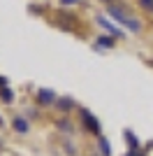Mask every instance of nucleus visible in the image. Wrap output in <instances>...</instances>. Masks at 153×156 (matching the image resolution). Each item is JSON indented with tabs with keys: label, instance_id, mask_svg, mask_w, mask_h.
<instances>
[{
	"label": "nucleus",
	"instance_id": "nucleus-1",
	"mask_svg": "<svg viewBox=\"0 0 153 156\" xmlns=\"http://www.w3.org/2000/svg\"><path fill=\"white\" fill-rule=\"evenodd\" d=\"M109 14H111V16H114V19L118 21V23H123V26H127V28H130V30H132V33H139V28H141V26H139V21H137V19H130V16H127V14L123 12L121 7L111 5V7H109Z\"/></svg>",
	"mask_w": 153,
	"mask_h": 156
},
{
	"label": "nucleus",
	"instance_id": "nucleus-2",
	"mask_svg": "<svg viewBox=\"0 0 153 156\" xmlns=\"http://www.w3.org/2000/svg\"><path fill=\"white\" fill-rule=\"evenodd\" d=\"M97 23H100V26L104 28V30H109L111 35H116V37H121V30H118L116 26H111V23H109V21L104 19V16H97Z\"/></svg>",
	"mask_w": 153,
	"mask_h": 156
},
{
	"label": "nucleus",
	"instance_id": "nucleus-3",
	"mask_svg": "<svg viewBox=\"0 0 153 156\" xmlns=\"http://www.w3.org/2000/svg\"><path fill=\"white\" fill-rule=\"evenodd\" d=\"M83 121L90 126V130H93V133H100V124H97V119L93 117L90 112H83Z\"/></svg>",
	"mask_w": 153,
	"mask_h": 156
},
{
	"label": "nucleus",
	"instance_id": "nucleus-4",
	"mask_svg": "<svg viewBox=\"0 0 153 156\" xmlns=\"http://www.w3.org/2000/svg\"><path fill=\"white\" fill-rule=\"evenodd\" d=\"M37 96H39V103H51V100H56V93L51 91V89H42Z\"/></svg>",
	"mask_w": 153,
	"mask_h": 156
},
{
	"label": "nucleus",
	"instance_id": "nucleus-5",
	"mask_svg": "<svg viewBox=\"0 0 153 156\" xmlns=\"http://www.w3.org/2000/svg\"><path fill=\"white\" fill-rule=\"evenodd\" d=\"M56 105H58V110L70 112V107H72L74 103H72V98H58V100H56Z\"/></svg>",
	"mask_w": 153,
	"mask_h": 156
},
{
	"label": "nucleus",
	"instance_id": "nucleus-6",
	"mask_svg": "<svg viewBox=\"0 0 153 156\" xmlns=\"http://www.w3.org/2000/svg\"><path fill=\"white\" fill-rule=\"evenodd\" d=\"M14 128L19 130V133H25V130H28V121H25V119H14Z\"/></svg>",
	"mask_w": 153,
	"mask_h": 156
},
{
	"label": "nucleus",
	"instance_id": "nucleus-7",
	"mask_svg": "<svg viewBox=\"0 0 153 156\" xmlns=\"http://www.w3.org/2000/svg\"><path fill=\"white\" fill-rule=\"evenodd\" d=\"M100 151H102V154H104V156H109V154H111V149H109V142H107V140H104V137H102V140H100Z\"/></svg>",
	"mask_w": 153,
	"mask_h": 156
},
{
	"label": "nucleus",
	"instance_id": "nucleus-8",
	"mask_svg": "<svg viewBox=\"0 0 153 156\" xmlns=\"http://www.w3.org/2000/svg\"><path fill=\"white\" fill-rule=\"evenodd\" d=\"M0 98H2L5 103H9V100H12V98H14V93L9 91V89H2V91H0Z\"/></svg>",
	"mask_w": 153,
	"mask_h": 156
},
{
	"label": "nucleus",
	"instance_id": "nucleus-9",
	"mask_svg": "<svg viewBox=\"0 0 153 156\" xmlns=\"http://www.w3.org/2000/svg\"><path fill=\"white\" fill-rule=\"evenodd\" d=\"M58 128H60V130H67V133H70L72 126H70V121H58Z\"/></svg>",
	"mask_w": 153,
	"mask_h": 156
},
{
	"label": "nucleus",
	"instance_id": "nucleus-10",
	"mask_svg": "<svg viewBox=\"0 0 153 156\" xmlns=\"http://www.w3.org/2000/svg\"><path fill=\"white\" fill-rule=\"evenodd\" d=\"M100 44H104V47H111V44H114V42H111V40H109V37H100Z\"/></svg>",
	"mask_w": 153,
	"mask_h": 156
},
{
	"label": "nucleus",
	"instance_id": "nucleus-11",
	"mask_svg": "<svg viewBox=\"0 0 153 156\" xmlns=\"http://www.w3.org/2000/svg\"><path fill=\"white\" fill-rule=\"evenodd\" d=\"M125 137H127V142L132 144V147H137V142H134V137H132V133H125Z\"/></svg>",
	"mask_w": 153,
	"mask_h": 156
},
{
	"label": "nucleus",
	"instance_id": "nucleus-12",
	"mask_svg": "<svg viewBox=\"0 0 153 156\" xmlns=\"http://www.w3.org/2000/svg\"><path fill=\"white\" fill-rule=\"evenodd\" d=\"M139 2H141L144 7H153V0H139Z\"/></svg>",
	"mask_w": 153,
	"mask_h": 156
},
{
	"label": "nucleus",
	"instance_id": "nucleus-13",
	"mask_svg": "<svg viewBox=\"0 0 153 156\" xmlns=\"http://www.w3.org/2000/svg\"><path fill=\"white\" fill-rule=\"evenodd\" d=\"M60 2H63V5H74L76 0H60Z\"/></svg>",
	"mask_w": 153,
	"mask_h": 156
},
{
	"label": "nucleus",
	"instance_id": "nucleus-14",
	"mask_svg": "<svg viewBox=\"0 0 153 156\" xmlns=\"http://www.w3.org/2000/svg\"><path fill=\"white\" fill-rule=\"evenodd\" d=\"M125 156H137V154H125Z\"/></svg>",
	"mask_w": 153,
	"mask_h": 156
}]
</instances>
